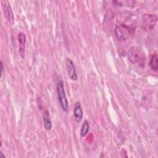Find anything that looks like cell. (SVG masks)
Wrapping results in <instances>:
<instances>
[{
  "label": "cell",
  "instance_id": "9c48e42d",
  "mask_svg": "<svg viewBox=\"0 0 158 158\" xmlns=\"http://www.w3.org/2000/svg\"><path fill=\"white\" fill-rule=\"evenodd\" d=\"M43 122H44V128L47 131H49L52 128V122L50 119L49 113L48 110H45L43 114Z\"/></svg>",
  "mask_w": 158,
  "mask_h": 158
},
{
  "label": "cell",
  "instance_id": "52a82bcc",
  "mask_svg": "<svg viewBox=\"0 0 158 158\" xmlns=\"http://www.w3.org/2000/svg\"><path fill=\"white\" fill-rule=\"evenodd\" d=\"M17 39L19 41V53L22 58L25 57V43H26V36L23 32H20L18 34Z\"/></svg>",
  "mask_w": 158,
  "mask_h": 158
},
{
  "label": "cell",
  "instance_id": "8fae6325",
  "mask_svg": "<svg viewBox=\"0 0 158 158\" xmlns=\"http://www.w3.org/2000/svg\"><path fill=\"white\" fill-rule=\"evenodd\" d=\"M89 130V124L87 120H85L81 126V130H80V136L83 138L85 137L88 133Z\"/></svg>",
  "mask_w": 158,
  "mask_h": 158
},
{
  "label": "cell",
  "instance_id": "ba28073f",
  "mask_svg": "<svg viewBox=\"0 0 158 158\" xmlns=\"http://www.w3.org/2000/svg\"><path fill=\"white\" fill-rule=\"evenodd\" d=\"M73 116L75 117V120L77 122H81V120L83 118V110L81 108V104L78 101L75 103L74 110H73Z\"/></svg>",
  "mask_w": 158,
  "mask_h": 158
},
{
  "label": "cell",
  "instance_id": "8992f818",
  "mask_svg": "<svg viewBox=\"0 0 158 158\" xmlns=\"http://www.w3.org/2000/svg\"><path fill=\"white\" fill-rule=\"evenodd\" d=\"M65 64H66V67H67V70L69 77L72 80H77L78 78V77H77L75 67L73 62L72 61L71 59H67L65 61Z\"/></svg>",
  "mask_w": 158,
  "mask_h": 158
},
{
  "label": "cell",
  "instance_id": "7c38bea8",
  "mask_svg": "<svg viewBox=\"0 0 158 158\" xmlns=\"http://www.w3.org/2000/svg\"><path fill=\"white\" fill-rule=\"evenodd\" d=\"M2 70H3V68H2V62H1V73H2Z\"/></svg>",
  "mask_w": 158,
  "mask_h": 158
},
{
  "label": "cell",
  "instance_id": "277c9868",
  "mask_svg": "<svg viewBox=\"0 0 158 158\" xmlns=\"http://www.w3.org/2000/svg\"><path fill=\"white\" fill-rule=\"evenodd\" d=\"M128 59L133 64L144 62L143 53L141 49L136 46H132L130 48L128 54Z\"/></svg>",
  "mask_w": 158,
  "mask_h": 158
},
{
  "label": "cell",
  "instance_id": "5b68a950",
  "mask_svg": "<svg viewBox=\"0 0 158 158\" xmlns=\"http://www.w3.org/2000/svg\"><path fill=\"white\" fill-rule=\"evenodd\" d=\"M3 12L6 19L10 23H14V14L11 9V7L7 1H2L1 2Z\"/></svg>",
  "mask_w": 158,
  "mask_h": 158
},
{
  "label": "cell",
  "instance_id": "6da1fadb",
  "mask_svg": "<svg viewBox=\"0 0 158 158\" xmlns=\"http://www.w3.org/2000/svg\"><path fill=\"white\" fill-rule=\"evenodd\" d=\"M56 90L58 97V100L60 103V107L64 111H67L69 109L68 101L65 95L64 83L62 80H59L56 84Z\"/></svg>",
  "mask_w": 158,
  "mask_h": 158
},
{
  "label": "cell",
  "instance_id": "7a4b0ae2",
  "mask_svg": "<svg viewBox=\"0 0 158 158\" xmlns=\"http://www.w3.org/2000/svg\"><path fill=\"white\" fill-rule=\"evenodd\" d=\"M115 35L119 41H126L131 35V30L125 24L118 23L115 28Z\"/></svg>",
  "mask_w": 158,
  "mask_h": 158
},
{
  "label": "cell",
  "instance_id": "3957f363",
  "mask_svg": "<svg viewBox=\"0 0 158 158\" xmlns=\"http://www.w3.org/2000/svg\"><path fill=\"white\" fill-rule=\"evenodd\" d=\"M157 20V16L156 14H145L143 16L141 28L146 31H152L156 26Z\"/></svg>",
  "mask_w": 158,
  "mask_h": 158
},
{
  "label": "cell",
  "instance_id": "4fadbf2b",
  "mask_svg": "<svg viewBox=\"0 0 158 158\" xmlns=\"http://www.w3.org/2000/svg\"><path fill=\"white\" fill-rule=\"evenodd\" d=\"M0 156H1L0 157H3V158L4 157V156L2 155V153H0Z\"/></svg>",
  "mask_w": 158,
  "mask_h": 158
},
{
  "label": "cell",
  "instance_id": "30bf717a",
  "mask_svg": "<svg viewBox=\"0 0 158 158\" xmlns=\"http://www.w3.org/2000/svg\"><path fill=\"white\" fill-rule=\"evenodd\" d=\"M157 59H158V57H157V54L154 53L152 54V56L150 58V60H149V66H150L151 69L155 72H156L158 69Z\"/></svg>",
  "mask_w": 158,
  "mask_h": 158
}]
</instances>
